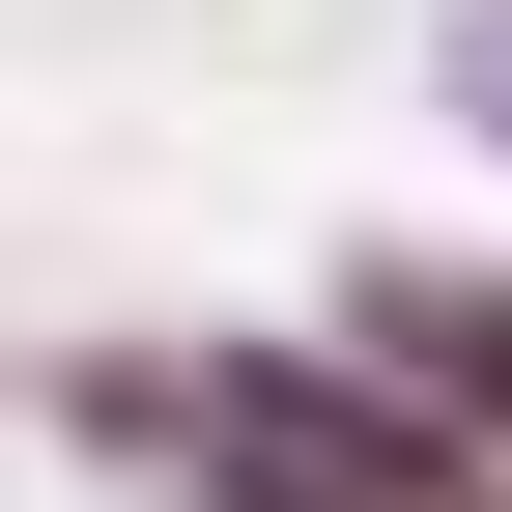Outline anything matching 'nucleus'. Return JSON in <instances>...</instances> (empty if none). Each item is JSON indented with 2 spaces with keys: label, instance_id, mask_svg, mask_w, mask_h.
I'll use <instances>...</instances> for the list:
<instances>
[{
  "label": "nucleus",
  "instance_id": "1",
  "mask_svg": "<svg viewBox=\"0 0 512 512\" xmlns=\"http://www.w3.org/2000/svg\"><path fill=\"white\" fill-rule=\"evenodd\" d=\"M86 427H143L200 512H484V456L427 399H370L342 342H171V370H86Z\"/></svg>",
  "mask_w": 512,
  "mask_h": 512
},
{
  "label": "nucleus",
  "instance_id": "3",
  "mask_svg": "<svg viewBox=\"0 0 512 512\" xmlns=\"http://www.w3.org/2000/svg\"><path fill=\"white\" fill-rule=\"evenodd\" d=\"M456 114H484V143H512V0H484V29H456Z\"/></svg>",
  "mask_w": 512,
  "mask_h": 512
},
{
  "label": "nucleus",
  "instance_id": "2",
  "mask_svg": "<svg viewBox=\"0 0 512 512\" xmlns=\"http://www.w3.org/2000/svg\"><path fill=\"white\" fill-rule=\"evenodd\" d=\"M342 370L427 399L456 456H512V285H484V256H370V285H342Z\"/></svg>",
  "mask_w": 512,
  "mask_h": 512
}]
</instances>
